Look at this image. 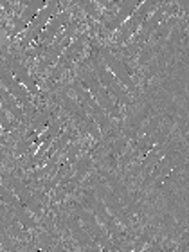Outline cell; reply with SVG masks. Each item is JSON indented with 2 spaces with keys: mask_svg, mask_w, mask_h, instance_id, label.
<instances>
[{
  "mask_svg": "<svg viewBox=\"0 0 189 252\" xmlns=\"http://www.w3.org/2000/svg\"><path fill=\"white\" fill-rule=\"evenodd\" d=\"M2 85H4V89L7 90L15 99L20 101V105L26 108L27 114H31L32 106H31V101H29V90L13 76L11 68L5 67V65L2 67Z\"/></svg>",
  "mask_w": 189,
  "mask_h": 252,
  "instance_id": "9c48e42d",
  "label": "cell"
},
{
  "mask_svg": "<svg viewBox=\"0 0 189 252\" xmlns=\"http://www.w3.org/2000/svg\"><path fill=\"white\" fill-rule=\"evenodd\" d=\"M5 67L11 68V72H13V76H15L18 81H20L24 87H26L29 92H31L32 95L38 94V85L36 81L32 79V76L29 74V70H27V67L24 65V63L20 62V60L13 58V56H7V62H5Z\"/></svg>",
  "mask_w": 189,
  "mask_h": 252,
  "instance_id": "4fadbf2b",
  "label": "cell"
},
{
  "mask_svg": "<svg viewBox=\"0 0 189 252\" xmlns=\"http://www.w3.org/2000/svg\"><path fill=\"white\" fill-rule=\"evenodd\" d=\"M141 4H142V0H121V4H119V7H117V11H116V15L112 16V18H108V20H105V24H103V26H105V31H108V32L117 31V29L135 13V9Z\"/></svg>",
  "mask_w": 189,
  "mask_h": 252,
  "instance_id": "7c38bea8",
  "label": "cell"
},
{
  "mask_svg": "<svg viewBox=\"0 0 189 252\" xmlns=\"http://www.w3.org/2000/svg\"><path fill=\"white\" fill-rule=\"evenodd\" d=\"M87 38H89V34H87V32L79 34V36H76V40H74V42L70 43L65 51H63V54L60 56L58 63H56V65H54V68H53V79H58L60 76H62L67 68H70V65L78 60L79 53H81V51H83V47H85Z\"/></svg>",
  "mask_w": 189,
  "mask_h": 252,
  "instance_id": "ba28073f",
  "label": "cell"
},
{
  "mask_svg": "<svg viewBox=\"0 0 189 252\" xmlns=\"http://www.w3.org/2000/svg\"><path fill=\"white\" fill-rule=\"evenodd\" d=\"M58 13H60V0H49L47 5L38 13V16L31 22V26L27 27L26 32H24V38H22L20 42L22 51H26L32 42H36L38 38H40V34L43 32V29L47 27V24L53 20V16H56Z\"/></svg>",
  "mask_w": 189,
  "mask_h": 252,
  "instance_id": "277c9868",
  "label": "cell"
},
{
  "mask_svg": "<svg viewBox=\"0 0 189 252\" xmlns=\"http://www.w3.org/2000/svg\"><path fill=\"white\" fill-rule=\"evenodd\" d=\"M95 4L97 5H101V7H105V9H108V7H112V4H110V0H94Z\"/></svg>",
  "mask_w": 189,
  "mask_h": 252,
  "instance_id": "2e32d148",
  "label": "cell"
},
{
  "mask_svg": "<svg viewBox=\"0 0 189 252\" xmlns=\"http://www.w3.org/2000/svg\"><path fill=\"white\" fill-rule=\"evenodd\" d=\"M162 16H164V9L160 7V9H155L150 15V18H148L144 24H142V27L139 29V32H137L135 36H133V43L130 45V51L133 53L135 49L142 47V45H146L148 40L152 38L153 31H157V27L158 24H160V20H162Z\"/></svg>",
  "mask_w": 189,
  "mask_h": 252,
  "instance_id": "8fae6325",
  "label": "cell"
},
{
  "mask_svg": "<svg viewBox=\"0 0 189 252\" xmlns=\"http://www.w3.org/2000/svg\"><path fill=\"white\" fill-rule=\"evenodd\" d=\"M72 2L76 5H79L89 16H92V18H95V20H99L105 24V16H103V13L99 11V5L95 4L94 0H72Z\"/></svg>",
  "mask_w": 189,
  "mask_h": 252,
  "instance_id": "5bb4252c",
  "label": "cell"
},
{
  "mask_svg": "<svg viewBox=\"0 0 189 252\" xmlns=\"http://www.w3.org/2000/svg\"><path fill=\"white\" fill-rule=\"evenodd\" d=\"M173 2H175V4H179L182 9L189 13V0H173Z\"/></svg>",
  "mask_w": 189,
  "mask_h": 252,
  "instance_id": "9a60e30c",
  "label": "cell"
},
{
  "mask_svg": "<svg viewBox=\"0 0 189 252\" xmlns=\"http://www.w3.org/2000/svg\"><path fill=\"white\" fill-rule=\"evenodd\" d=\"M72 20V16H70V11L65 9V11H60L58 15L53 16V20L49 22L47 27L43 29V32L40 34L38 38V45L31 47L27 51V58H36V56H43V54L47 53V49L51 47L54 43V40L65 31V27L70 24Z\"/></svg>",
  "mask_w": 189,
  "mask_h": 252,
  "instance_id": "6da1fadb",
  "label": "cell"
},
{
  "mask_svg": "<svg viewBox=\"0 0 189 252\" xmlns=\"http://www.w3.org/2000/svg\"><path fill=\"white\" fill-rule=\"evenodd\" d=\"M76 36H78V24L74 20H70V24L65 27V31L54 40L53 45L47 49V53L42 56V60H40V63H38V67H36L38 70L42 72L45 68H51L53 65H56L60 56L63 54V51L72 43V40H76Z\"/></svg>",
  "mask_w": 189,
  "mask_h": 252,
  "instance_id": "3957f363",
  "label": "cell"
},
{
  "mask_svg": "<svg viewBox=\"0 0 189 252\" xmlns=\"http://www.w3.org/2000/svg\"><path fill=\"white\" fill-rule=\"evenodd\" d=\"M47 2L49 0H29V2L22 7V13H20V16L16 18L11 34H22V32H26V29L31 26V22L36 18L38 13L47 5Z\"/></svg>",
  "mask_w": 189,
  "mask_h": 252,
  "instance_id": "30bf717a",
  "label": "cell"
},
{
  "mask_svg": "<svg viewBox=\"0 0 189 252\" xmlns=\"http://www.w3.org/2000/svg\"><path fill=\"white\" fill-rule=\"evenodd\" d=\"M79 78H81V85L89 90L90 94L94 95V99L97 101L105 110H108L110 114H116V105H114V101H112V97H110L112 94L101 85L97 74L94 72V68L83 67L79 70Z\"/></svg>",
  "mask_w": 189,
  "mask_h": 252,
  "instance_id": "8992f818",
  "label": "cell"
},
{
  "mask_svg": "<svg viewBox=\"0 0 189 252\" xmlns=\"http://www.w3.org/2000/svg\"><path fill=\"white\" fill-rule=\"evenodd\" d=\"M90 67L94 68V72L97 74V78H99L101 85L105 87L108 92H110L114 97H116L119 103H125V105H130L131 99L128 97V94L125 92V89H123L121 85H119V79L112 74V70L108 67H106V63L103 62V58L99 56V53L97 54H92L90 56Z\"/></svg>",
  "mask_w": 189,
  "mask_h": 252,
  "instance_id": "7a4b0ae2",
  "label": "cell"
},
{
  "mask_svg": "<svg viewBox=\"0 0 189 252\" xmlns=\"http://www.w3.org/2000/svg\"><path fill=\"white\" fill-rule=\"evenodd\" d=\"M158 0H142V4L135 9V13L117 29V45L126 43L131 36H135L139 29L142 27V24L148 20L150 13H153V7L157 5Z\"/></svg>",
  "mask_w": 189,
  "mask_h": 252,
  "instance_id": "5b68a950",
  "label": "cell"
},
{
  "mask_svg": "<svg viewBox=\"0 0 189 252\" xmlns=\"http://www.w3.org/2000/svg\"><path fill=\"white\" fill-rule=\"evenodd\" d=\"M97 53H99V56L103 58V62L106 63V67L112 70V74L119 79V83H123V87H126L128 90H135V83H133V79H131V76H130V70L126 68L125 63L117 58L110 49L99 47L97 49Z\"/></svg>",
  "mask_w": 189,
  "mask_h": 252,
  "instance_id": "52a82bcc",
  "label": "cell"
}]
</instances>
